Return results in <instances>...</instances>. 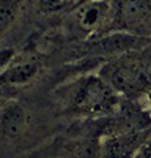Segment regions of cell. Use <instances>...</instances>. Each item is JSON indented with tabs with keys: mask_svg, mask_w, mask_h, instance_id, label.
Masks as SVG:
<instances>
[{
	"mask_svg": "<svg viewBox=\"0 0 151 158\" xmlns=\"http://www.w3.org/2000/svg\"><path fill=\"white\" fill-rule=\"evenodd\" d=\"M67 102L72 111L81 115H110L120 110V94L100 75L83 77L71 86Z\"/></svg>",
	"mask_w": 151,
	"mask_h": 158,
	"instance_id": "obj_1",
	"label": "cell"
},
{
	"mask_svg": "<svg viewBox=\"0 0 151 158\" xmlns=\"http://www.w3.org/2000/svg\"><path fill=\"white\" fill-rule=\"evenodd\" d=\"M99 75L121 95L135 98L151 90V74L146 71L138 56L114 57L101 67Z\"/></svg>",
	"mask_w": 151,
	"mask_h": 158,
	"instance_id": "obj_2",
	"label": "cell"
},
{
	"mask_svg": "<svg viewBox=\"0 0 151 158\" xmlns=\"http://www.w3.org/2000/svg\"><path fill=\"white\" fill-rule=\"evenodd\" d=\"M113 9L112 31L145 33L151 25V0H109Z\"/></svg>",
	"mask_w": 151,
	"mask_h": 158,
	"instance_id": "obj_3",
	"label": "cell"
},
{
	"mask_svg": "<svg viewBox=\"0 0 151 158\" xmlns=\"http://www.w3.org/2000/svg\"><path fill=\"white\" fill-rule=\"evenodd\" d=\"M75 21L80 31L92 37H103L112 31L113 9L109 0H88L76 4Z\"/></svg>",
	"mask_w": 151,
	"mask_h": 158,
	"instance_id": "obj_4",
	"label": "cell"
},
{
	"mask_svg": "<svg viewBox=\"0 0 151 158\" xmlns=\"http://www.w3.org/2000/svg\"><path fill=\"white\" fill-rule=\"evenodd\" d=\"M149 131L108 135L101 141V158H134L149 140Z\"/></svg>",
	"mask_w": 151,
	"mask_h": 158,
	"instance_id": "obj_5",
	"label": "cell"
},
{
	"mask_svg": "<svg viewBox=\"0 0 151 158\" xmlns=\"http://www.w3.org/2000/svg\"><path fill=\"white\" fill-rule=\"evenodd\" d=\"M41 69V62L34 57H21L0 71V83L6 86H24L33 81Z\"/></svg>",
	"mask_w": 151,
	"mask_h": 158,
	"instance_id": "obj_6",
	"label": "cell"
},
{
	"mask_svg": "<svg viewBox=\"0 0 151 158\" xmlns=\"http://www.w3.org/2000/svg\"><path fill=\"white\" fill-rule=\"evenodd\" d=\"M28 124L26 111L20 103L7 102L0 106V133L7 138L20 137Z\"/></svg>",
	"mask_w": 151,
	"mask_h": 158,
	"instance_id": "obj_7",
	"label": "cell"
},
{
	"mask_svg": "<svg viewBox=\"0 0 151 158\" xmlns=\"http://www.w3.org/2000/svg\"><path fill=\"white\" fill-rule=\"evenodd\" d=\"M65 158H101V141L97 138H83L69 141L61 148Z\"/></svg>",
	"mask_w": 151,
	"mask_h": 158,
	"instance_id": "obj_8",
	"label": "cell"
},
{
	"mask_svg": "<svg viewBox=\"0 0 151 158\" xmlns=\"http://www.w3.org/2000/svg\"><path fill=\"white\" fill-rule=\"evenodd\" d=\"M21 4L22 0H0V36L14 23Z\"/></svg>",
	"mask_w": 151,
	"mask_h": 158,
	"instance_id": "obj_9",
	"label": "cell"
},
{
	"mask_svg": "<svg viewBox=\"0 0 151 158\" xmlns=\"http://www.w3.org/2000/svg\"><path fill=\"white\" fill-rule=\"evenodd\" d=\"M142 48L143 49H142V52L138 54V57L141 59V62H142L143 67L146 69V71L151 74V38L145 42V45Z\"/></svg>",
	"mask_w": 151,
	"mask_h": 158,
	"instance_id": "obj_10",
	"label": "cell"
},
{
	"mask_svg": "<svg viewBox=\"0 0 151 158\" xmlns=\"http://www.w3.org/2000/svg\"><path fill=\"white\" fill-rule=\"evenodd\" d=\"M67 0H40V8L43 12H55L66 6Z\"/></svg>",
	"mask_w": 151,
	"mask_h": 158,
	"instance_id": "obj_11",
	"label": "cell"
},
{
	"mask_svg": "<svg viewBox=\"0 0 151 158\" xmlns=\"http://www.w3.org/2000/svg\"><path fill=\"white\" fill-rule=\"evenodd\" d=\"M13 59H14V52L12 49H2L0 50V71H3Z\"/></svg>",
	"mask_w": 151,
	"mask_h": 158,
	"instance_id": "obj_12",
	"label": "cell"
},
{
	"mask_svg": "<svg viewBox=\"0 0 151 158\" xmlns=\"http://www.w3.org/2000/svg\"><path fill=\"white\" fill-rule=\"evenodd\" d=\"M134 158H151V136L145 142V145L138 150Z\"/></svg>",
	"mask_w": 151,
	"mask_h": 158,
	"instance_id": "obj_13",
	"label": "cell"
},
{
	"mask_svg": "<svg viewBox=\"0 0 151 158\" xmlns=\"http://www.w3.org/2000/svg\"><path fill=\"white\" fill-rule=\"evenodd\" d=\"M147 103H149V113L151 116V90L147 92Z\"/></svg>",
	"mask_w": 151,
	"mask_h": 158,
	"instance_id": "obj_14",
	"label": "cell"
},
{
	"mask_svg": "<svg viewBox=\"0 0 151 158\" xmlns=\"http://www.w3.org/2000/svg\"><path fill=\"white\" fill-rule=\"evenodd\" d=\"M84 2H88V0H80V2H77L76 4H81V3H84ZM76 4H75V6H76Z\"/></svg>",
	"mask_w": 151,
	"mask_h": 158,
	"instance_id": "obj_15",
	"label": "cell"
},
{
	"mask_svg": "<svg viewBox=\"0 0 151 158\" xmlns=\"http://www.w3.org/2000/svg\"><path fill=\"white\" fill-rule=\"evenodd\" d=\"M74 2H75V4H76V3H77V2H80V0H74Z\"/></svg>",
	"mask_w": 151,
	"mask_h": 158,
	"instance_id": "obj_16",
	"label": "cell"
}]
</instances>
